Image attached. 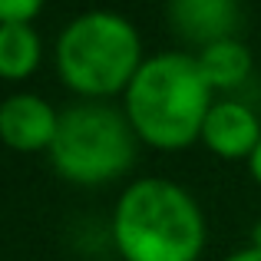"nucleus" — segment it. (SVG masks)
<instances>
[{
	"label": "nucleus",
	"mask_w": 261,
	"mask_h": 261,
	"mask_svg": "<svg viewBox=\"0 0 261 261\" xmlns=\"http://www.w3.org/2000/svg\"><path fill=\"white\" fill-rule=\"evenodd\" d=\"M109 235L122 261H198L208 225L185 185L142 175L119 192Z\"/></svg>",
	"instance_id": "1"
},
{
	"label": "nucleus",
	"mask_w": 261,
	"mask_h": 261,
	"mask_svg": "<svg viewBox=\"0 0 261 261\" xmlns=\"http://www.w3.org/2000/svg\"><path fill=\"white\" fill-rule=\"evenodd\" d=\"M215 93L205 83L195 53H152L129 89L122 93V113L133 122L139 142L155 149H185L198 142Z\"/></svg>",
	"instance_id": "2"
},
{
	"label": "nucleus",
	"mask_w": 261,
	"mask_h": 261,
	"mask_svg": "<svg viewBox=\"0 0 261 261\" xmlns=\"http://www.w3.org/2000/svg\"><path fill=\"white\" fill-rule=\"evenodd\" d=\"M142 63L139 30L116 10H83L57 37V73L80 99L122 96Z\"/></svg>",
	"instance_id": "3"
},
{
	"label": "nucleus",
	"mask_w": 261,
	"mask_h": 261,
	"mask_svg": "<svg viewBox=\"0 0 261 261\" xmlns=\"http://www.w3.org/2000/svg\"><path fill=\"white\" fill-rule=\"evenodd\" d=\"M139 136L122 106L99 99H80L60 109V126L46 152L60 178L83 189L116 182L133 169Z\"/></svg>",
	"instance_id": "4"
},
{
	"label": "nucleus",
	"mask_w": 261,
	"mask_h": 261,
	"mask_svg": "<svg viewBox=\"0 0 261 261\" xmlns=\"http://www.w3.org/2000/svg\"><path fill=\"white\" fill-rule=\"evenodd\" d=\"M60 113L40 93H10L0 99V142L17 152H50Z\"/></svg>",
	"instance_id": "5"
},
{
	"label": "nucleus",
	"mask_w": 261,
	"mask_h": 261,
	"mask_svg": "<svg viewBox=\"0 0 261 261\" xmlns=\"http://www.w3.org/2000/svg\"><path fill=\"white\" fill-rule=\"evenodd\" d=\"M198 142H205V149L215 152L218 159H245L248 162L261 142V119L248 102L222 96V99L212 102L208 116L202 122Z\"/></svg>",
	"instance_id": "6"
},
{
	"label": "nucleus",
	"mask_w": 261,
	"mask_h": 261,
	"mask_svg": "<svg viewBox=\"0 0 261 261\" xmlns=\"http://www.w3.org/2000/svg\"><path fill=\"white\" fill-rule=\"evenodd\" d=\"M166 17L178 37L202 50L218 40L238 37L245 10L235 0H172L166 7Z\"/></svg>",
	"instance_id": "7"
},
{
	"label": "nucleus",
	"mask_w": 261,
	"mask_h": 261,
	"mask_svg": "<svg viewBox=\"0 0 261 261\" xmlns=\"http://www.w3.org/2000/svg\"><path fill=\"white\" fill-rule=\"evenodd\" d=\"M195 63L202 70L205 83L212 86V93H231L255 70V57H251L248 43L242 37H228V40L202 46L195 53Z\"/></svg>",
	"instance_id": "8"
},
{
	"label": "nucleus",
	"mask_w": 261,
	"mask_h": 261,
	"mask_svg": "<svg viewBox=\"0 0 261 261\" xmlns=\"http://www.w3.org/2000/svg\"><path fill=\"white\" fill-rule=\"evenodd\" d=\"M43 60V40L33 23L0 27V80H27Z\"/></svg>",
	"instance_id": "9"
},
{
	"label": "nucleus",
	"mask_w": 261,
	"mask_h": 261,
	"mask_svg": "<svg viewBox=\"0 0 261 261\" xmlns=\"http://www.w3.org/2000/svg\"><path fill=\"white\" fill-rule=\"evenodd\" d=\"M40 0H0V27L7 23H33L40 17Z\"/></svg>",
	"instance_id": "10"
},
{
	"label": "nucleus",
	"mask_w": 261,
	"mask_h": 261,
	"mask_svg": "<svg viewBox=\"0 0 261 261\" xmlns=\"http://www.w3.org/2000/svg\"><path fill=\"white\" fill-rule=\"evenodd\" d=\"M222 261H261V248H255V245H245V248L231 251V255H225Z\"/></svg>",
	"instance_id": "11"
},
{
	"label": "nucleus",
	"mask_w": 261,
	"mask_h": 261,
	"mask_svg": "<svg viewBox=\"0 0 261 261\" xmlns=\"http://www.w3.org/2000/svg\"><path fill=\"white\" fill-rule=\"evenodd\" d=\"M248 172H251V178L261 185V142H258L255 152H251V159H248Z\"/></svg>",
	"instance_id": "12"
},
{
	"label": "nucleus",
	"mask_w": 261,
	"mask_h": 261,
	"mask_svg": "<svg viewBox=\"0 0 261 261\" xmlns=\"http://www.w3.org/2000/svg\"><path fill=\"white\" fill-rule=\"evenodd\" d=\"M251 245H255V248H261V218L251 225Z\"/></svg>",
	"instance_id": "13"
}]
</instances>
